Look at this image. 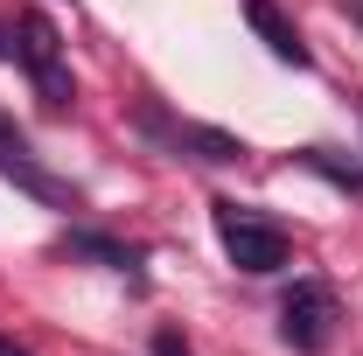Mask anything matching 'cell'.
Wrapping results in <instances>:
<instances>
[{"label":"cell","instance_id":"cell-1","mask_svg":"<svg viewBox=\"0 0 363 356\" xmlns=\"http://www.w3.org/2000/svg\"><path fill=\"white\" fill-rule=\"evenodd\" d=\"M210 217H217V238H224L230 266L238 272H279L286 266V230L272 217H259V210H245V203H210Z\"/></svg>","mask_w":363,"mask_h":356},{"label":"cell","instance_id":"cell-2","mask_svg":"<svg viewBox=\"0 0 363 356\" xmlns=\"http://www.w3.org/2000/svg\"><path fill=\"white\" fill-rule=\"evenodd\" d=\"M279 335L301 356L328 350V335H335V287L328 279H294L286 301H279Z\"/></svg>","mask_w":363,"mask_h":356},{"label":"cell","instance_id":"cell-3","mask_svg":"<svg viewBox=\"0 0 363 356\" xmlns=\"http://www.w3.org/2000/svg\"><path fill=\"white\" fill-rule=\"evenodd\" d=\"M21 28V63H28V77H35V98H43L49 112H63L70 105V70H63V43H56V28H49V14H21L14 21Z\"/></svg>","mask_w":363,"mask_h":356},{"label":"cell","instance_id":"cell-4","mask_svg":"<svg viewBox=\"0 0 363 356\" xmlns=\"http://www.w3.org/2000/svg\"><path fill=\"white\" fill-rule=\"evenodd\" d=\"M140 133H154L161 140V147H196V161H217V168H224V161H245V140H230V133H217V126H189V119H168V112H161V105H147V112H140Z\"/></svg>","mask_w":363,"mask_h":356},{"label":"cell","instance_id":"cell-5","mask_svg":"<svg viewBox=\"0 0 363 356\" xmlns=\"http://www.w3.org/2000/svg\"><path fill=\"white\" fill-rule=\"evenodd\" d=\"M0 175L21 182V189H28V196H43V203H56V210H70V203H77V196H70V182H56L43 161L28 154V140H21V126H14L7 112H0Z\"/></svg>","mask_w":363,"mask_h":356},{"label":"cell","instance_id":"cell-6","mask_svg":"<svg viewBox=\"0 0 363 356\" xmlns=\"http://www.w3.org/2000/svg\"><path fill=\"white\" fill-rule=\"evenodd\" d=\"M245 21H252V35H259V43H266L279 63H294V70L308 63V43H301V28H294V21H286L272 0H245Z\"/></svg>","mask_w":363,"mask_h":356},{"label":"cell","instance_id":"cell-7","mask_svg":"<svg viewBox=\"0 0 363 356\" xmlns=\"http://www.w3.org/2000/svg\"><path fill=\"white\" fill-rule=\"evenodd\" d=\"M70 252H77V259H98V266H112V272L133 266L126 245H112V238H98V230H70Z\"/></svg>","mask_w":363,"mask_h":356},{"label":"cell","instance_id":"cell-8","mask_svg":"<svg viewBox=\"0 0 363 356\" xmlns=\"http://www.w3.org/2000/svg\"><path fill=\"white\" fill-rule=\"evenodd\" d=\"M154 356H189V343H182L175 328H161V335H154Z\"/></svg>","mask_w":363,"mask_h":356},{"label":"cell","instance_id":"cell-9","mask_svg":"<svg viewBox=\"0 0 363 356\" xmlns=\"http://www.w3.org/2000/svg\"><path fill=\"white\" fill-rule=\"evenodd\" d=\"M0 356H28V350H21V343H14V335H0Z\"/></svg>","mask_w":363,"mask_h":356},{"label":"cell","instance_id":"cell-10","mask_svg":"<svg viewBox=\"0 0 363 356\" xmlns=\"http://www.w3.org/2000/svg\"><path fill=\"white\" fill-rule=\"evenodd\" d=\"M0 56H7V28H0Z\"/></svg>","mask_w":363,"mask_h":356}]
</instances>
